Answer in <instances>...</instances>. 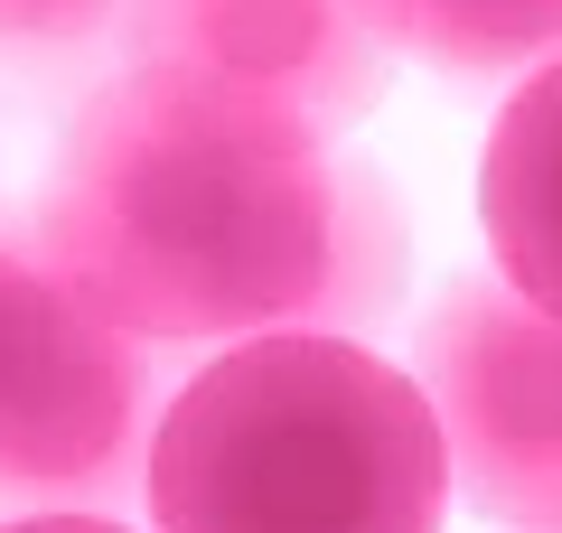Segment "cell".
I'll return each mask as SVG.
<instances>
[{"mask_svg":"<svg viewBox=\"0 0 562 533\" xmlns=\"http://www.w3.org/2000/svg\"><path fill=\"white\" fill-rule=\"evenodd\" d=\"M169 347L113 328L29 225L0 216V506L113 514L140 506L169 412Z\"/></svg>","mask_w":562,"mask_h":533,"instance_id":"cell-3","label":"cell"},{"mask_svg":"<svg viewBox=\"0 0 562 533\" xmlns=\"http://www.w3.org/2000/svg\"><path fill=\"white\" fill-rule=\"evenodd\" d=\"M122 10L132 0H0V66H29V76L76 66L122 38Z\"/></svg>","mask_w":562,"mask_h":533,"instance_id":"cell-8","label":"cell"},{"mask_svg":"<svg viewBox=\"0 0 562 533\" xmlns=\"http://www.w3.org/2000/svg\"><path fill=\"white\" fill-rule=\"evenodd\" d=\"M150 533H441L450 450L403 365L357 337H244L169 394Z\"/></svg>","mask_w":562,"mask_h":533,"instance_id":"cell-2","label":"cell"},{"mask_svg":"<svg viewBox=\"0 0 562 533\" xmlns=\"http://www.w3.org/2000/svg\"><path fill=\"white\" fill-rule=\"evenodd\" d=\"M450 450V506L562 533V318L497 272H450L413 328V365Z\"/></svg>","mask_w":562,"mask_h":533,"instance_id":"cell-4","label":"cell"},{"mask_svg":"<svg viewBox=\"0 0 562 533\" xmlns=\"http://www.w3.org/2000/svg\"><path fill=\"white\" fill-rule=\"evenodd\" d=\"M479 235L516 299L562 318V57L506 94L479 150Z\"/></svg>","mask_w":562,"mask_h":533,"instance_id":"cell-6","label":"cell"},{"mask_svg":"<svg viewBox=\"0 0 562 533\" xmlns=\"http://www.w3.org/2000/svg\"><path fill=\"white\" fill-rule=\"evenodd\" d=\"M394 57H422L431 76H535L562 57V0H357Z\"/></svg>","mask_w":562,"mask_h":533,"instance_id":"cell-7","label":"cell"},{"mask_svg":"<svg viewBox=\"0 0 562 533\" xmlns=\"http://www.w3.org/2000/svg\"><path fill=\"white\" fill-rule=\"evenodd\" d=\"M122 57L150 76H198L301 113L319 140L357 132L384 94L394 47L357 0H132Z\"/></svg>","mask_w":562,"mask_h":533,"instance_id":"cell-5","label":"cell"},{"mask_svg":"<svg viewBox=\"0 0 562 533\" xmlns=\"http://www.w3.org/2000/svg\"><path fill=\"white\" fill-rule=\"evenodd\" d=\"M38 253L150 347L375 337L403 309V206L301 113L122 66L66 122L29 206Z\"/></svg>","mask_w":562,"mask_h":533,"instance_id":"cell-1","label":"cell"},{"mask_svg":"<svg viewBox=\"0 0 562 533\" xmlns=\"http://www.w3.org/2000/svg\"><path fill=\"white\" fill-rule=\"evenodd\" d=\"M0 533H132L122 514H10Z\"/></svg>","mask_w":562,"mask_h":533,"instance_id":"cell-9","label":"cell"}]
</instances>
